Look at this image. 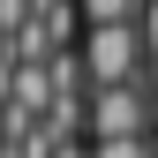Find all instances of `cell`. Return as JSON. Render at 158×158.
Instances as JSON below:
<instances>
[{"label":"cell","instance_id":"cell-2","mask_svg":"<svg viewBox=\"0 0 158 158\" xmlns=\"http://www.w3.org/2000/svg\"><path fill=\"white\" fill-rule=\"evenodd\" d=\"M83 121L98 128V143H135V135H151V113H143V83L98 90L90 106H83Z\"/></svg>","mask_w":158,"mask_h":158},{"label":"cell","instance_id":"cell-1","mask_svg":"<svg viewBox=\"0 0 158 158\" xmlns=\"http://www.w3.org/2000/svg\"><path fill=\"white\" fill-rule=\"evenodd\" d=\"M83 75L98 90H121V83H143V38H135V23H98L83 30Z\"/></svg>","mask_w":158,"mask_h":158},{"label":"cell","instance_id":"cell-6","mask_svg":"<svg viewBox=\"0 0 158 158\" xmlns=\"http://www.w3.org/2000/svg\"><path fill=\"white\" fill-rule=\"evenodd\" d=\"M143 143H151V158H158V135H143Z\"/></svg>","mask_w":158,"mask_h":158},{"label":"cell","instance_id":"cell-4","mask_svg":"<svg viewBox=\"0 0 158 158\" xmlns=\"http://www.w3.org/2000/svg\"><path fill=\"white\" fill-rule=\"evenodd\" d=\"M135 38H143V68H158V0H143V15H135Z\"/></svg>","mask_w":158,"mask_h":158},{"label":"cell","instance_id":"cell-3","mask_svg":"<svg viewBox=\"0 0 158 158\" xmlns=\"http://www.w3.org/2000/svg\"><path fill=\"white\" fill-rule=\"evenodd\" d=\"M75 8H83V23L98 30V23H135V15H143V0H75Z\"/></svg>","mask_w":158,"mask_h":158},{"label":"cell","instance_id":"cell-5","mask_svg":"<svg viewBox=\"0 0 158 158\" xmlns=\"http://www.w3.org/2000/svg\"><path fill=\"white\" fill-rule=\"evenodd\" d=\"M83 158H151V143L135 135V143H98V151H83Z\"/></svg>","mask_w":158,"mask_h":158}]
</instances>
